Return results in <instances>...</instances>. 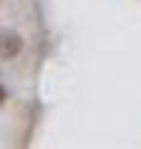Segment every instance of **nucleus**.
Wrapping results in <instances>:
<instances>
[{
	"label": "nucleus",
	"instance_id": "obj_1",
	"mask_svg": "<svg viewBox=\"0 0 141 149\" xmlns=\"http://www.w3.org/2000/svg\"><path fill=\"white\" fill-rule=\"evenodd\" d=\"M22 50V37L12 32H0V60H10Z\"/></svg>",
	"mask_w": 141,
	"mask_h": 149
},
{
	"label": "nucleus",
	"instance_id": "obj_2",
	"mask_svg": "<svg viewBox=\"0 0 141 149\" xmlns=\"http://www.w3.org/2000/svg\"><path fill=\"white\" fill-rule=\"evenodd\" d=\"M5 100H8V90H5L3 85H0V107L5 104Z\"/></svg>",
	"mask_w": 141,
	"mask_h": 149
}]
</instances>
